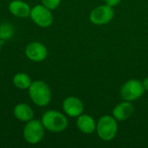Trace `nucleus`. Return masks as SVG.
Returning <instances> with one entry per match:
<instances>
[{"instance_id": "nucleus-1", "label": "nucleus", "mask_w": 148, "mask_h": 148, "mask_svg": "<svg viewBox=\"0 0 148 148\" xmlns=\"http://www.w3.org/2000/svg\"><path fill=\"white\" fill-rule=\"evenodd\" d=\"M31 101L38 107L48 106L51 100V90L49 85L42 81H34L28 88Z\"/></svg>"}, {"instance_id": "nucleus-2", "label": "nucleus", "mask_w": 148, "mask_h": 148, "mask_svg": "<svg viewBox=\"0 0 148 148\" xmlns=\"http://www.w3.org/2000/svg\"><path fill=\"white\" fill-rule=\"evenodd\" d=\"M44 128L52 133H60L64 131L68 127L66 116L56 110L46 111L41 119Z\"/></svg>"}, {"instance_id": "nucleus-3", "label": "nucleus", "mask_w": 148, "mask_h": 148, "mask_svg": "<svg viewBox=\"0 0 148 148\" xmlns=\"http://www.w3.org/2000/svg\"><path fill=\"white\" fill-rule=\"evenodd\" d=\"M44 127L41 121L32 119L26 122L23 130V136L24 140L31 145H36L41 142L44 136Z\"/></svg>"}, {"instance_id": "nucleus-4", "label": "nucleus", "mask_w": 148, "mask_h": 148, "mask_svg": "<svg viewBox=\"0 0 148 148\" xmlns=\"http://www.w3.org/2000/svg\"><path fill=\"white\" fill-rule=\"evenodd\" d=\"M117 129L118 126L115 118L109 115L102 116L98 121V123L96 125L98 136L105 141L113 140L116 135Z\"/></svg>"}, {"instance_id": "nucleus-5", "label": "nucleus", "mask_w": 148, "mask_h": 148, "mask_svg": "<svg viewBox=\"0 0 148 148\" xmlns=\"http://www.w3.org/2000/svg\"><path fill=\"white\" fill-rule=\"evenodd\" d=\"M29 17L35 24L42 28L49 27L54 20L51 10L43 4H36L30 10Z\"/></svg>"}, {"instance_id": "nucleus-6", "label": "nucleus", "mask_w": 148, "mask_h": 148, "mask_svg": "<svg viewBox=\"0 0 148 148\" xmlns=\"http://www.w3.org/2000/svg\"><path fill=\"white\" fill-rule=\"evenodd\" d=\"M145 88L142 82L138 80H129L127 81L121 89V96L123 100L127 101H133L142 96Z\"/></svg>"}, {"instance_id": "nucleus-7", "label": "nucleus", "mask_w": 148, "mask_h": 148, "mask_svg": "<svg viewBox=\"0 0 148 148\" xmlns=\"http://www.w3.org/2000/svg\"><path fill=\"white\" fill-rule=\"evenodd\" d=\"M114 12L111 6L105 4L95 8L89 15L91 23L96 25H103L109 23L114 17Z\"/></svg>"}, {"instance_id": "nucleus-8", "label": "nucleus", "mask_w": 148, "mask_h": 148, "mask_svg": "<svg viewBox=\"0 0 148 148\" xmlns=\"http://www.w3.org/2000/svg\"><path fill=\"white\" fill-rule=\"evenodd\" d=\"M27 58L35 62H40L44 61L48 56V49L44 44L40 42H29L24 50Z\"/></svg>"}, {"instance_id": "nucleus-9", "label": "nucleus", "mask_w": 148, "mask_h": 148, "mask_svg": "<svg viewBox=\"0 0 148 148\" xmlns=\"http://www.w3.org/2000/svg\"><path fill=\"white\" fill-rule=\"evenodd\" d=\"M64 113L70 117H78L83 112L84 107L82 101L75 96L67 97L62 102Z\"/></svg>"}, {"instance_id": "nucleus-10", "label": "nucleus", "mask_w": 148, "mask_h": 148, "mask_svg": "<svg viewBox=\"0 0 148 148\" xmlns=\"http://www.w3.org/2000/svg\"><path fill=\"white\" fill-rule=\"evenodd\" d=\"M9 11L11 15L18 18H26L29 16L31 8L23 0H13L9 3Z\"/></svg>"}, {"instance_id": "nucleus-11", "label": "nucleus", "mask_w": 148, "mask_h": 148, "mask_svg": "<svg viewBox=\"0 0 148 148\" xmlns=\"http://www.w3.org/2000/svg\"><path fill=\"white\" fill-rule=\"evenodd\" d=\"M13 114L18 121L22 122H28L34 119V110L26 103H18L14 107Z\"/></svg>"}, {"instance_id": "nucleus-12", "label": "nucleus", "mask_w": 148, "mask_h": 148, "mask_svg": "<svg viewBox=\"0 0 148 148\" xmlns=\"http://www.w3.org/2000/svg\"><path fill=\"white\" fill-rule=\"evenodd\" d=\"M134 111V106L130 101H125L120 104H118L114 109L113 110V115L115 118V120L123 121L128 119L132 116L133 113Z\"/></svg>"}, {"instance_id": "nucleus-13", "label": "nucleus", "mask_w": 148, "mask_h": 148, "mask_svg": "<svg viewBox=\"0 0 148 148\" xmlns=\"http://www.w3.org/2000/svg\"><path fill=\"white\" fill-rule=\"evenodd\" d=\"M76 126L78 129L84 134H92L96 129V124L95 120L88 114H81L76 121Z\"/></svg>"}, {"instance_id": "nucleus-14", "label": "nucleus", "mask_w": 148, "mask_h": 148, "mask_svg": "<svg viewBox=\"0 0 148 148\" xmlns=\"http://www.w3.org/2000/svg\"><path fill=\"white\" fill-rule=\"evenodd\" d=\"M12 82H13V84L14 86L18 88V89H22V90H25V89H28L32 82L30 77L25 74V73H16L13 79H12Z\"/></svg>"}, {"instance_id": "nucleus-15", "label": "nucleus", "mask_w": 148, "mask_h": 148, "mask_svg": "<svg viewBox=\"0 0 148 148\" xmlns=\"http://www.w3.org/2000/svg\"><path fill=\"white\" fill-rule=\"evenodd\" d=\"M14 36V28L9 23H3L0 24V40L7 41Z\"/></svg>"}, {"instance_id": "nucleus-16", "label": "nucleus", "mask_w": 148, "mask_h": 148, "mask_svg": "<svg viewBox=\"0 0 148 148\" xmlns=\"http://www.w3.org/2000/svg\"><path fill=\"white\" fill-rule=\"evenodd\" d=\"M42 4L47 7L49 10H56L61 3V0H41Z\"/></svg>"}, {"instance_id": "nucleus-17", "label": "nucleus", "mask_w": 148, "mask_h": 148, "mask_svg": "<svg viewBox=\"0 0 148 148\" xmlns=\"http://www.w3.org/2000/svg\"><path fill=\"white\" fill-rule=\"evenodd\" d=\"M105 1H106V4H108L111 7L116 6L121 2V0H105Z\"/></svg>"}, {"instance_id": "nucleus-18", "label": "nucleus", "mask_w": 148, "mask_h": 148, "mask_svg": "<svg viewBox=\"0 0 148 148\" xmlns=\"http://www.w3.org/2000/svg\"><path fill=\"white\" fill-rule=\"evenodd\" d=\"M142 84H143V87H144L145 90H147L148 91V77H147V78L143 81Z\"/></svg>"}, {"instance_id": "nucleus-19", "label": "nucleus", "mask_w": 148, "mask_h": 148, "mask_svg": "<svg viewBox=\"0 0 148 148\" xmlns=\"http://www.w3.org/2000/svg\"><path fill=\"white\" fill-rule=\"evenodd\" d=\"M1 47H2V41L0 40V50H1Z\"/></svg>"}]
</instances>
